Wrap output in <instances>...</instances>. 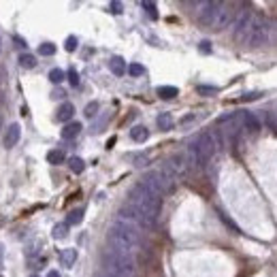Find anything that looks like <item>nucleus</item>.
<instances>
[{"label":"nucleus","instance_id":"obj_1","mask_svg":"<svg viewBox=\"0 0 277 277\" xmlns=\"http://www.w3.org/2000/svg\"><path fill=\"white\" fill-rule=\"evenodd\" d=\"M107 241H109V248H113L117 252H124V254H130L132 256V254L141 248V233L134 224L117 218L109 226Z\"/></svg>","mask_w":277,"mask_h":277},{"label":"nucleus","instance_id":"obj_2","mask_svg":"<svg viewBox=\"0 0 277 277\" xmlns=\"http://www.w3.org/2000/svg\"><path fill=\"white\" fill-rule=\"evenodd\" d=\"M102 267L111 277H137V263L130 254L107 248L102 252Z\"/></svg>","mask_w":277,"mask_h":277},{"label":"nucleus","instance_id":"obj_3","mask_svg":"<svg viewBox=\"0 0 277 277\" xmlns=\"http://www.w3.org/2000/svg\"><path fill=\"white\" fill-rule=\"evenodd\" d=\"M128 200L132 205H137L145 215H149L152 220L158 222V215H160V209H162V198L158 194H154L147 185H143L141 182L134 184L132 190L128 192Z\"/></svg>","mask_w":277,"mask_h":277},{"label":"nucleus","instance_id":"obj_4","mask_svg":"<svg viewBox=\"0 0 277 277\" xmlns=\"http://www.w3.org/2000/svg\"><path fill=\"white\" fill-rule=\"evenodd\" d=\"M215 137L211 132H200L196 139L192 141V145L188 147V156L194 167H205V164L211 160V156L215 154Z\"/></svg>","mask_w":277,"mask_h":277},{"label":"nucleus","instance_id":"obj_5","mask_svg":"<svg viewBox=\"0 0 277 277\" xmlns=\"http://www.w3.org/2000/svg\"><path fill=\"white\" fill-rule=\"evenodd\" d=\"M269 36H271V26H269V19L263 17V15L254 13L243 43L248 45V47H263V45L269 43Z\"/></svg>","mask_w":277,"mask_h":277},{"label":"nucleus","instance_id":"obj_6","mask_svg":"<svg viewBox=\"0 0 277 277\" xmlns=\"http://www.w3.org/2000/svg\"><path fill=\"white\" fill-rule=\"evenodd\" d=\"M117 215H119V220L130 222V224H134L137 228H147V230H149V228H154V226H156V220H152L149 215H145L137 205H132L130 200H128L126 205L119 207Z\"/></svg>","mask_w":277,"mask_h":277},{"label":"nucleus","instance_id":"obj_7","mask_svg":"<svg viewBox=\"0 0 277 277\" xmlns=\"http://www.w3.org/2000/svg\"><path fill=\"white\" fill-rule=\"evenodd\" d=\"M190 164H192V160H190L188 152H175L167 162H164L162 169L167 171V173L177 182V179H184L185 175H188Z\"/></svg>","mask_w":277,"mask_h":277},{"label":"nucleus","instance_id":"obj_8","mask_svg":"<svg viewBox=\"0 0 277 277\" xmlns=\"http://www.w3.org/2000/svg\"><path fill=\"white\" fill-rule=\"evenodd\" d=\"M233 17H235V6L230 4V2H222V6H220L218 15H215L211 28L215 30V32H220V30L228 28V24L233 21Z\"/></svg>","mask_w":277,"mask_h":277},{"label":"nucleus","instance_id":"obj_9","mask_svg":"<svg viewBox=\"0 0 277 277\" xmlns=\"http://www.w3.org/2000/svg\"><path fill=\"white\" fill-rule=\"evenodd\" d=\"M222 2H213V0H209V2H198V21L203 26H211L215 15H218Z\"/></svg>","mask_w":277,"mask_h":277},{"label":"nucleus","instance_id":"obj_10","mask_svg":"<svg viewBox=\"0 0 277 277\" xmlns=\"http://www.w3.org/2000/svg\"><path fill=\"white\" fill-rule=\"evenodd\" d=\"M252 17H254V13L248 9V6H243V9L237 13V21H235V39L237 41H243L245 39Z\"/></svg>","mask_w":277,"mask_h":277},{"label":"nucleus","instance_id":"obj_11","mask_svg":"<svg viewBox=\"0 0 277 277\" xmlns=\"http://www.w3.org/2000/svg\"><path fill=\"white\" fill-rule=\"evenodd\" d=\"M19 137H21V128H19V124H11L9 128H6L4 132V147L6 149H11L19 143Z\"/></svg>","mask_w":277,"mask_h":277},{"label":"nucleus","instance_id":"obj_12","mask_svg":"<svg viewBox=\"0 0 277 277\" xmlns=\"http://www.w3.org/2000/svg\"><path fill=\"white\" fill-rule=\"evenodd\" d=\"M243 130H248L252 134H258L260 132V122L254 113H243Z\"/></svg>","mask_w":277,"mask_h":277},{"label":"nucleus","instance_id":"obj_13","mask_svg":"<svg viewBox=\"0 0 277 277\" xmlns=\"http://www.w3.org/2000/svg\"><path fill=\"white\" fill-rule=\"evenodd\" d=\"M77 256H79V254H77V250H75V248H66V250L60 252V263H62V267L71 269L75 263H77Z\"/></svg>","mask_w":277,"mask_h":277},{"label":"nucleus","instance_id":"obj_14","mask_svg":"<svg viewBox=\"0 0 277 277\" xmlns=\"http://www.w3.org/2000/svg\"><path fill=\"white\" fill-rule=\"evenodd\" d=\"M109 69H111V73H113V75H117V77H122V75H126V71H128V69H126L124 58H119V56L109 60Z\"/></svg>","mask_w":277,"mask_h":277},{"label":"nucleus","instance_id":"obj_15","mask_svg":"<svg viewBox=\"0 0 277 277\" xmlns=\"http://www.w3.org/2000/svg\"><path fill=\"white\" fill-rule=\"evenodd\" d=\"M75 115V107L71 102H62L60 104V109H58V122H69V119Z\"/></svg>","mask_w":277,"mask_h":277},{"label":"nucleus","instance_id":"obj_16","mask_svg":"<svg viewBox=\"0 0 277 277\" xmlns=\"http://www.w3.org/2000/svg\"><path fill=\"white\" fill-rule=\"evenodd\" d=\"M81 132V124L79 122H69L62 128V139H66V141H71V139H75L77 134Z\"/></svg>","mask_w":277,"mask_h":277},{"label":"nucleus","instance_id":"obj_17","mask_svg":"<svg viewBox=\"0 0 277 277\" xmlns=\"http://www.w3.org/2000/svg\"><path fill=\"white\" fill-rule=\"evenodd\" d=\"M156 124H158L160 130L167 132V130H171L175 126V119H173V115H171V113H160L158 117H156Z\"/></svg>","mask_w":277,"mask_h":277},{"label":"nucleus","instance_id":"obj_18","mask_svg":"<svg viewBox=\"0 0 277 277\" xmlns=\"http://www.w3.org/2000/svg\"><path fill=\"white\" fill-rule=\"evenodd\" d=\"M130 139L137 141V143H145V141L149 139V130L145 128V126H134V128L130 130Z\"/></svg>","mask_w":277,"mask_h":277},{"label":"nucleus","instance_id":"obj_19","mask_svg":"<svg viewBox=\"0 0 277 277\" xmlns=\"http://www.w3.org/2000/svg\"><path fill=\"white\" fill-rule=\"evenodd\" d=\"M158 96L164 100H171V98H175V96H179V90L175 86H160L158 88Z\"/></svg>","mask_w":277,"mask_h":277},{"label":"nucleus","instance_id":"obj_20","mask_svg":"<svg viewBox=\"0 0 277 277\" xmlns=\"http://www.w3.org/2000/svg\"><path fill=\"white\" fill-rule=\"evenodd\" d=\"M19 66H21V69H34V66H36V58L32 54H21L19 56Z\"/></svg>","mask_w":277,"mask_h":277},{"label":"nucleus","instance_id":"obj_21","mask_svg":"<svg viewBox=\"0 0 277 277\" xmlns=\"http://www.w3.org/2000/svg\"><path fill=\"white\" fill-rule=\"evenodd\" d=\"M47 162L49 164H62L64 162V152L62 149H51L47 154Z\"/></svg>","mask_w":277,"mask_h":277},{"label":"nucleus","instance_id":"obj_22","mask_svg":"<svg viewBox=\"0 0 277 277\" xmlns=\"http://www.w3.org/2000/svg\"><path fill=\"white\" fill-rule=\"evenodd\" d=\"M69 167H71V171L75 175H79V173H84L86 171V162L81 160V158H71L69 160Z\"/></svg>","mask_w":277,"mask_h":277},{"label":"nucleus","instance_id":"obj_23","mask_svg":"<svg viewBox=\"0 0 277 277\" xmlns=\"http://www.w3.org/2000/svg\"><path fill=\"white\" fill-rule=\"evenodd\" d=\"M81 220H84V209H75V211L69 213L66 224H69V226H73V224H81Z\"/></svg>","mask_w":277,"mask_h":277},{"label":"nucleus","instance_id":"obj_24","mask_svg":"<svg viewBox=\"0 0 277 277\" xmlns=\"http://www.w3.org/2000/svg\"><path fill=\"white\" fill-rule=\"evenodd\" d=\"M51 235H54V239H64V237H69V224H56V226H54V233H51Z\"/></svg>","mask_w":277,"mask_h":277},{"label":"nucleus","instance_id":"obj_25","mask_svg":"<svg viewBox=\"0 0 277 277\" xmlns=\"http://www.w3.org/2000/svg\"><path fill=\"white\" fill-rule=\"evenodd\" d=\"M196 92L200 96H215L218 94V88L215 86H196Z\"/></svg>","mask_w":277,"mask_h":277},{"label":"nucleus","instance_id":"obj_26","mask_svg":"<svg viewBox=\"0 0 277 277\" xmlns=\"http://www.w3.org/2000/svg\"><path fill=\"white\" fill-rule=\"evenodd\" d=\"M49 81H51V84H62V81H64V71L62 69L49 71Z\"/></svg>","mask_w":277,"mask_h":277},{"label":"nucleus","instance_id":"obj_27","mask_svg":"<svg viewBox=\"0 0 277 277\" xmlns=\"http://www.w3.org/2000/svg\"><path fill=\"white\" fill-rule=\"evenodd\" d=\"M39 54L41 56H54L56 54V45L54 43H43L39 47Z\"/></svg>","mask_w":277,"mask_h":277},{"label":"nucleus","instance_id":"obj_28","mask_svg":"<svg viewBox=\"0 0 277 277\" xmlns=\"http://www.w3.org/2000/svg\"><path fill=\"white\" fill-rule=\"evenodd\" d=\"M141 6H143V9L149 13V17H158V11H156V2H149V0H145V2H141Z\"/></svg>","mask_w":277,"mask_h":277},{"label":"nucleus","instance_id":"obj_29","mask_svg":"<svg viewBox=\"0 0 277 277\" xmlns=\"http://www.w3.org/2000/svg\"><path fill=\"white\" fill-rule=\"evenodd\" d=\"M128 73L132 75V77H141V75H145V69L141 64H137V62H132L130 66H128Z\"/></svg>","mask_w":277,"mask_h":277},{"label":"nucleus","instance_id":"obj_30","mask_svg":"<svg viewBox=\"0 0 277 277\" xmlns=\"http://www.w3.org/2000/svg\"><path fill=\"white\" fill-rule=\"evenodd\" d=\"M96 111H98V102H90L88 107H86L84 113H86V117H94V115H96Z\"/></svg>","mask_w":277,"mask_h":277},{"label":"nucleus","instance_id":"obj_31","mask_svg":"<svg viewBox=\"0 0 277 277\" xmlns=\"http://www.w3.org/2000/svg\"><path fill=\"white\" fill-rule=\"evenodd\" d=\"M64 47H66V51H75L77 49V39H75V36H69L66 43H64Z\"/></svg>","mask_w":277,"mask_h":277},{"label":"nucleus","instance_id":"obj_32","mask_svg":"<svg viewBox=\"0 0 277 277\" xmlns=\"http://www.w3.org/2000/svg\"><path fill=\"white\" fill-rule=\"evenodd\" d=\"M69 81H71V86H79V75H77L75 69L69 71Z\"/></svg>","mask_w":277,"mask_h":277},{"label":"nucleus","instance_id":"obj_33","mask_svg":"<svg viewBox=\"0 0 277 277\" xmlns=\"http://www.w3.org/2000/svg\"><path fill=\"white\" fill-rule=\"evenodd\" d=\"M109 9H111V13L119 15V13H122V9H124V6H122V2H111V4H109Z\"/></svg>","mask_w":277,"mask_h":277},{"label":"nucleus","instance_id":"obj_34","mask_svg":"<svg viewBox=\"0 0 277 277\" xmlns=\"http://www.w3.org/2000/svg\"><path fill=\"white\" fill-rule=\"evenodd\" d=\"M198 49L203 51V54H209V51H211V43H209V41H200V45H198Z\"/></svg>","mask_w":277,"mask_h":277},{"label":"nucleus","instance_id":"obj_35","mask_svg":"<svg viewBox=\"0 0 277 277\" xmlns=\"http://www.w3.org/2000/svg\"><path fill=\"white\" fill-rule=\"evenodd\" d=\"M258 96H260L258 92H252V94H245V96H243V100H254V98H258Z\"/></svg>","mask_w":277,"mask_h":277},{"label":"nucleus","instance_id":"obj_36","mask_svg":"<svg viewBox=\"0 0 277 277\" xmlns=\"http://www.w3.org/2000/svg\"><path fill=\"white\" fill-rule=\"evenodd\" d=\"M62 96H64V92H60V90H58V92H54V98H62Z\"/></svg>","mask_w":277,"mask_h":277},{"label":"nucleus","instance_id":"obj_37","mask_svg":"<svg viewBox=\"0 0 277 277\" xmlns=\"http://www.w3.org/2000/svg\"><path fill=\"white\" fill-rule=\"evenodd\" d=\"M47 277H60V273H58V271H49Z\"/></svg>","mask_w":277,"mask_h":277},{"label":"nucleus","instance_id":"obj_38","mask_svg":"<svg viewBox=\"0 0 277 277\" xmlns=\"http://www.w3.org/2000/svg\"><path fill=\"white\" fill-rule=\"evenodd\" d=\"M32 277H39V275H32Z\"/></svg>","mask_w":277,"mask_h":277}]
</instances>
